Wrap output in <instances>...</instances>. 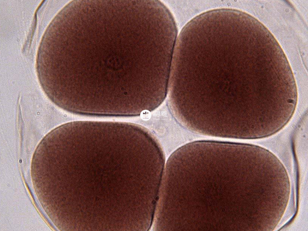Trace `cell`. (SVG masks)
<instances>
[{
  "mask_svg": "<svg viewBox=\"0 0 308 231\" xmlns=\"http://www.w3.org/2000/svg\"><path fill=\"white\" fill-rule=\"evenodd\" d=\"M297 90L280 44L246 12L205 11L177 35L166 98L176 120L191 131L240 139L271 136L294 114Z\"/></svg>",
  "mask_w": 308,
  "mask_h": 231,
  "instance_id": "1",
  "label": "cell"
},
{
  "mask_svg": "<svg viewBox=\"0 0 308 231\" xmlns=\"http://www.w3.org/2000/svg\"><path fill=\"white\" fill-rule=\"evenodd\" d=\"M59 21L42 73L61 108L81 114L137 116L166 98L175 18L160 1H80Z\"/></svg>",
  "mask_w": 308,
  "mask_h": 231,
  "instance_id": "2",
  "label": "cell"
},
{
  "mask_svg": "<svg viewBox=\"0 0 308 231\" xmlns=\"http://www.w3.org/2000/svg\"><path fill=\"white\" fill-rule=\"evenodd\" d=\"M53 162L63 178L98 181L102 227L150 229L166 161L147 129L124 122H73L60 138Z\"/></svg>",
  "mask_w": 308,
  "mask_h": 231,
  "instance_id": "3",
  "label": "cell"
}]
</instances>
